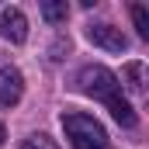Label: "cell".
<instances>
[{
  "instance_id": "3957f363",
  "label": "cell",
  "mask_w": 149,
  "mask_h": 149,
  "mask_svg": "<svg viewBox=\"0 0 149 149\" xmlns=\"http://www.w3.org/2000/svg\"><path fill=\"white\" fill-rule=\"evenodd\" d=\"M87 38L97 49H104V52H125L128 49V38L121 35V28H114V24H90L87 28Z\"/></svg>"
},
{
  "instance_id": "7a4b0ae2",
  "label": "cell",
  "mask_w": 149,
  "mask_h": 149,
  "mask_svg": "<svg viewBox=\"0 0 149 149\" xmlns=\"http://www.w3.org/2000/svg\"><path fill=\"white\" fill-rule=\"evenodd\" d=\"M76 83H80V90L87 94V97H97V101H111V97H118V76L108 70V66H83L80 70V76H76Z\"/></svg>"
},
{
  "instance_id": "8992f818",
  "label": "cell",
  "mask_w": 149,
  "mask_h": 149,
  "mask_svg": "<svg viewBox=\"0 0 149 149\" xmlns=\"http://www.w3.org/2000/svg\"><path fill=\"white\" fill-rule=\"evenodd\" d=\"M118 80L125 83V90H128V94H146V83H149V70H146V63H125Z\"/></svg>"
},
{
  "instance_id": "5b68a950",
  "label": "cell",
  "mask_w": 149,
  "mask_h": 149,
  "mask_svg": "<svg viewBox=\"0 0 149 149\" xmlns=\"http://www.w3.org/2000/svg\"><path fill=\"white\" fill-rule=\"evenodd\" d=\"M3 70V83H0V108H14L17 101H21V94H24V80L17 70H7V66H0Z\"/></svg>"
},
{
  "instance_id": "30bf717a",
  "label": "cell",
  "mask_w": 149,
  "mask_h": 149,
  "mask_svg": "<svg viewBox=\"0 0 149 149\" xmlns=\"http://www.w3.org/2000/svg\"><path fill=\"white\" fill-rule=\"evenodd\" d=\"M21 149H59L49 135H28L24 142H21Z\"/></svg>"
},
{
  "instance_id": "8fae6325",
  "label": "cell",
  "mask_w": 149,
  "mask_h": 149,
  "mask_svg": "<svg viewBox=\"0 0 149 149\" xmlns=\"http://www.w3.org/2000/svg\"><path fill=\"white\" fill-rule=\"evenodd\" d=\"M3 139H7V128H3V121H0V146H3Z\"/></svg>"
},
{
  "instance_id": "277c9868",
  "label": "cell",
  "mask_w": 149,
  "mask_h": 149,
  "mask_svg": "<svg viewBox=\"0 0 149 149\" xmlns=\"http://www.w3.org/2000/svg\"><path fill=\"white\" fill-rule=\"evenodd\" d=\"M0 35L10 38L14 45H21L28 38V17H24L21 7H3L0 10Z\"/></svg>"
},
{
  "instance_id": "52a82bcc",
  "label": "cell",
  "mask_w": 149,
  "mask_h": 149,
  "mask_svg": "<svg viewBox=\"0 0 149 149\" xmlns=\"http://www.w3.org/2000/svg\"><path fill=\"white\" fill-rule=\"evenodd\" d=\"M108 111H111V118L121 125V128H132V125H135V111H132V104H128L121 94L108 101Z\"/></svg>"
},
{
  "instance_id": "6da1fadb",
  "label": "cell",
  "mask_w": 149,
  "mask_h": 149,
  "mask_svg": "<svg viewBox=\"0 0 149 149\" xmlns=\"http://www.w3.org/2000/svg\"><path fill=\"white\" fill-rule=\"evenodd\" d=\"M63 128H66V139L73 142V149H108V132L97 118L90 114H63Z\"/></svg>"
},
{
  "instance_id": "ba28073f",
  "label": "cell",
  "mask_w": 149,
  "mask_h": 149,
  "mask_svg": "<svg viewBox=\"0 0 149 149\" xmlns=\"http://www.w3.org/2000/svg\"><path fill=\"white\" fill-rule=\"evenodd\" d=\"M66 14H70V3L66 0H42V17L49 24H63Z\"/></svg>"
},
{
  "instance_id": "9c48e42d",
  "label": "cell",
  "mask_w": 149,
  "mask_h": 149,
  "mask_svg": "<svg viewBox=\"0 0 149 149\" xmlns=\"http://www.w3.org/2000/svg\"><path fill=\"white\" fill-rule=\"evenodd\" d=\"M132 24L142 42H149V7L146 3H132Z\"/></svg>"
}]
</instances>
